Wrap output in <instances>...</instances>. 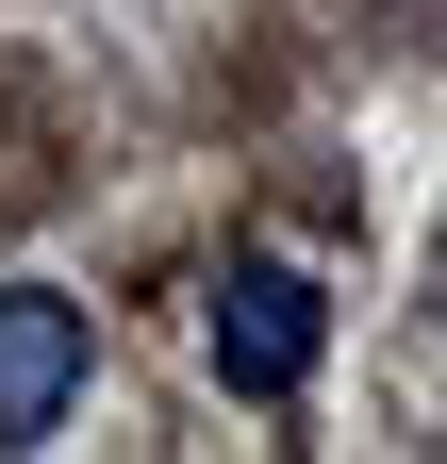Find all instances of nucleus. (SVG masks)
Wrapping results in <instances>:
<instances>
[{
  "instance_id": "nucleus-1",
  "label": "nucleus",
  "mask_w": 447,
  "mask_h": 464,
  "mask_svg": "<svg viewBox=\"0 0 447 464\" xmlns=\"http://www.w3.org/2000/svg\"><path fill=\"white\" fill-rule=\"evenodd\" d=\"M315 348H331V299L299 266H233V282H215V382H233V398H299Z\"/></svg>"
},
{
  "instance_id": "nucleus-2",
  "label": "nucleus",
  "mask_w": 447,
  "mask_h": 464,
  "mask_svg": "<svg viewBox=\"0 0 447 464\" xmlns=\"http://www.w3.org/2000/svg\"><path fill=\"white\" fill-rule=\"evenodd\" d=\"M83 365H100L83 299H50V282H17V299H0V448H50V431H67Z\"/></svg>"
}]
</instances>
